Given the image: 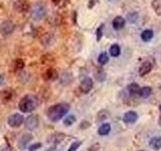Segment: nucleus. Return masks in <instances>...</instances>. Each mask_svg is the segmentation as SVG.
Segmentation results:
<instances>
[{
	"label": "nucleus",
	"instance_id": "1",
	"mask_svg": "<svg viewBox=\"0 0 161 151\" xmlns=\"http://www.w3.org/2000/svg\"><path fill=\"white\" fill-rule=\"evenodd\" d=\"M70 106L68 103H58L52 107H49L47 115V118L52 121V122H58L59 120H62L67 113L69 111Z\"/></svg>",
	"mask_w": 161,
	"mask_h": 151
},
{
	"label": "nucleus",
	"instance_id": "2",
	"mask_svg": "<svg viewBox=\"0 0 161 151\" xmlns=\"http://www.w3.org/2000/svg\"><path fill=\"white\" fill-rule=\"evenodd\" d=\"M39 100L34 95H25L18 103V108L22 113H31L38 107Z\"/></svg>",
	"mask_w": 161,
	"mask_h": 151
},
{
	"label": "nucleus",
	"instance_id": "3",
	"mask_svg": "<svg viewBox=\"0 0 161 151\" xmlns=\"http://www.w3.org/2000/svg\"><path fill=\"white\" fill-rule=\"evenodd\" d=\"M45 14H47V6L42 3H36L34 4L32 8H31V17L35 20V21H38V20H42Z\"/></svg>",
	"mask_w": 161,
	"mask_h": 151
},
{
	"label": "nucleus",
	"instance_id": "4",
	"mask_svg": "<svg viewBox=\"0 0 161 151\" xmlns=\"http://www.w3.org/2000/svg\"><path fill=\"white\" fill-rule=\"evenodd\" d=\"M7 123L11 128H18L24 123V118L21 114L15 113L9 116L7 119Z\"/></svg>",
	"mask_w": 161,
	"mask_h": 151
},
{
	"label": "nucleus",
	"instance_id": "5",
	"mask_svg": "<svg viewBox=\"0 0 161 151\" xmlns=\"http://www.w3.org/2000/svg\"><path fill=\"white\" fill-rule=\"evenodd\" d=\"M15 29V24L11 20H4L2 23L0 24V33L4 36L10 35Z\"/></svg>",
	"mask_w": 161,
	"mask_h": 151
},
{
	"label": "nucleus",
	"instance_id": "6",
	"mask_svg": "<svg viewBox=\"0 0 161 151\" xmlns=\"http://www.w3.org/2000/svg\"><path fill=\"white\" fill-rule=\"evenodd\" d=\"M38 124H39V121L36 115H30L24 120L25 128L29 131H33L36 129L38 127Z\"/></svg>",
	"mask_w": 161,
	"mask_h": 151
},
{
	"label": "nucleus",
	"instance_id": "7",
	"mask_svg": "<svg viewBox=\"0 0 161 151\" xmlns=\"http://www.w3.org/2000/svg\"><path fill=\"white\" fill-rule=\"evenodd\" d=\"M42 79L45 82H53L58 79V70L53 69V68H49L47 69L45 72L42 74Z\"/></svg>",
	"mask_w": 161,
	"mask_h": 151
},
{
	"label": "nucleus",
	"instance_id": "8",
	"mask_svg": "<svg viewBox=\"0 0 161 151\" xmlns=\"http://www.w3.org/2000/svg\"><path fill=\"white\" fill-rule=\"evenodd\" d=\"M93 80L91 78H85L82 80V82L80 84V90L83 94H88L91 92V90L93 89Z\"/></svg>",
	"mask_w": 161,
	"mask_h": 151
},
{
	"label": "nucleus",
	"instance_id": "9",
	"mask_svg": "<svg viewBox=\"0 0 161 151\" xmlns=\"http://www.w3.org/2000/svg\"><path fill=\"white\" fill-rule=\"evenodd\" d=\"M32 140V135L29 134V133H25L23 134L21 137L19 138L17 145H18V148L19 149H25L27 147V145L29 144L30 141Z\"/></svg>",
	"mask_w": 161,
	"mask_h": 151
},
{
	"label": "nucleus",
	"instance_id": "10",
	"mask_svg": "<svg viewBox=\"0 0 161 151\" xmlns=\"http://www.w3.org/2000/svg\"><path fill=\"white\" fill-rule=\"evenodd\" d=\"M138 119V115L135 111H128L126 112L124 117H123V121L126 124H134Z\"/></svg>",
	"mask_w": 161,
	"mask_h": 151
},
{
	"label": "nucleus",
	"instance_id": "11",
	"mask_svg": "<svg viewBox=\"0 0 161 151\" xmlns=\"http://www.w3.org/2000/svg\"><path fill=\"white\" fill-rule=\"evenodd\" d=\"M29 6L25 0H17V1L14 3V9L16 10L17 12H20V13L26 12Z\"/></svg>",
	"mask_w": 161,
	"mask_h": 151
},
{
	"label": "nucleus",
	"instance_id": "12",
	"mask_svg": "<svg viewBox=\"0 0 161 151\" xmlns=\"http://www.w3.org/2000/svg\"><path fill=\"white\" fill-rule=\"evenodd\" d=\"M149 146L153 150H159L161 149V136H153L149 140Z\"/></svg>",
	"mask_w": 161,
	"mask_h": 151
},
{
	"label": "nucleus",
	"instance_id": "13",
	"mask_svg": "<svg viewBox=\"0 0 161 151\" xmlns=\"http://www.w3.org/2000/svg\"><path fill=\"white\" fill-rule=\"evenodd\" d=\"M151 70H152V64L150 62H145L141 64V67L139 69V75L141 77H143V76L149 74L151 72Z\"/></svg>",
	"mask_w": 161,
	"mask_h": 151
},
{
	"label": "nucleus",
	"instance_id": "14",
	"mask_svg": "<svg viewBox=\"0 0 161 151\" xmlns=\"http://www.w3.org/2000/svg\"><path fill=\"white\" fill-rule=\"evenodd\" d=\"M113 27L116 30H120L122 29L125 26V19L122 16H117L113 19V22H112Z\"/></svg>",
	"mask_w": 161,
	"mask_h": 151
},
{
	"label": "nucleus",
	"instance_id": "15",
	"mask_svg": "<svg viewBox=\"0 0 161 151\" xmlns=\"http://www.w3.org/2000/svg\"><path fill=\"white\" fill-rule=\"evenodd\" d=\"M64 138V134H63V133H54L52 136H49L48 142L50 144H53V145H55V144L59 143Z\"/></svg>",
	"mask_w": 161,
	"mask_h": 151
},
{
	"label": "nucleus",
	"instance_id": "16",
	"mask_svg": "<svg viewBox=\"0 0 161 151\" xmlns=\"http://www.w3.org/2000/svg\"><path fill=\"white\" fill-rule=\"evenodd\" d=\"M110 131H111V125L109 123H104L99 127L98 134L101 136H106L110 133Z\"/></svg>",
	"mask_w": 161,
	"mask_h": 151
},
{
	"label": "nucleus",
	"instance_id": "17",
	"mask_svg": "<svg viewBox=\"0 0 161 151\" xmlns=\"http://www.w3.org/2000/svg\"><path fill=\"white\" fill-rule=\"evenodd\" d=\"M151 94H152V89H151L150 87H143V88H141L139 91L140 97L144 98V99L149 98Z\"/></svg>",
	"mask_w": 161,
	"mask_h": 151
},
{
	"label": "nucleus",
	"instance_id": "18",
	"mask_svg": "<svg viewBox=\"0 0 161 151\" xmlns=\"http://www.w3.org/2000/svg\"><path fill=\"white\" fill-rule=\"evenodd\" d=\"M128 92L131 94V95H137L139 94V91H140V87H139V85L138 84H136V83H132V84H130L128 86Z\"/></svg>",
	"mask_w": 161,
	"mask_h": 151
},
{
	"label": "nucleus",
	"instance_id": "19",
	"mask_svg": "<svg viewBox=\"0 0 161 151\" xmlns=\"http://www.w3.org/2000/svg\"><path fill=\"white\" fill-rule=\"evenodd\" d=\"M121 53V48L118 44H113V45H111V48H110V54L112 55V57L114 58H117L119 57Z\"/></svg>",
	"mask_w": 161,
	"mask_h": 151
},
{
	"label": "nucleus",
	"instance_id": "20",
	"mask_svg": "<svg viewBox=\"0 0 161 151\" xmlns=\"http://www.w3.org/2000/svg\"><path fill=\"white\" fill-rule=\"evenodd\" d=\"M153 37V31L151 29H146L141 33V38L144 42H149V40Z\"/></svg>",
	"mask_w": 161,
	"mask_h": 151
},
{
	"label": "nucleus",
	"instance_id": "21",
	"mask_svg": "<svg viewBox=\"0 0 161 151\" xmlns=\"http://www.w3.org/2000/svg\"><path fill=\"white\" fill-rule=\"evenodd\" d=\"M13 67H14V70H15V72H17V73L21 72V70H23V68H24V62H23L22 59H18L16 60H14Z\"/></svg>",
	"mask_w": 161,
	"mask_h": 151
},
{
	"label": "nucleus",
	"instance_id": "22",
	"mask_svg": "<svg viewBox=\"0 0 161 151\" xmlns=\"http://www.w3.org/2000/svg\"><path fill=\"white\" fill-rule=\"evenodd\" d=\"M152 7L154 9L155 13L161 17V0H153Z\"/></svg>",
	"mask_w": 161,
	"mask_h": 151
},
{
	"label": "nucleus",
	"instance_id": "23",
	"mask_svg": "<svg viewBox=\"0 0 161 151\" xmlns=\"http://www.w3.org/2000/svg\"><path fill=\"white\" fill-rule=\"evenodd\" d=\"M95 78L97 79V81H99V82H104L105 79H106L105 70H102V69L97 70V72H96V74H95Z\"/></svg>",
	"mask_w": 161,
	"mask_h": 151
},
{
	"label": "nucleus",
	"instance_id": "24",
	"mask_svg": "<svg viewBox=\"0 0 161 151\" xmlns=\"http://www.w3.org/2000/svg\"><path fill=\"white\" fill-rule=\"evenodd\" d=\"M53 34L47 33V34H44L43 37L42 38V43L43 45H49L50 43H53Z\"/></svg>",
	"mask_w": 161,
	"mask_h": 151
},
{
	"label": "nucleus",
	"instance_id": "25",
	"mask_svg": "<svg viewBox=\"0 0 161 151\" xmlns=\"http://www.w3.org/2000/svg\"><path fill=\"white\" fill-rule=\"evenodd\" d=\"M98 62L100 64H106L109 62V57L108 54L106 53H101L99 54V58H98Z\"/></svg>",
	"mask_w": 161,
	"mask_h": 151
},
{
	"label": "nucleus",
	"instance_id": "26",
	"mask_svg": "<svg viewBox=\"0 0 161 151\" xmlns=\"http://www.w3.org/2000/svg\"><path fill=\"white\" fill-rule=\"evenodd\" d=\"M75 121H77V119H75V116L74 115H69L64 120V126H68V127H69V126H72L73 124H75Z\"/></svg>",
	"mask_w": 161,
	"mask_h": 151
},
{
	"label": "nucleus",
	"instance_id": "27",
	"mask_svg": "<svg viewBox=\"0 0 161 151\" xmlns=\"http://www.w3.org/2000/svg\"><path fill=\"white\" fill-rule=\"evenodd\" d=\"M80 145H82V142H80V141H75V142H74L72 145L69 146L68 151H77L80 148Z\"/></svg>",
	"mask_w": 161,
	"mask_h": 151
},
{
	"label": "nucleus",
	"instance_id": "28",
	"mask_svg": "<svg viewBox=\"0 0 161 151\" xmlns=\"http://www.w3.org/2000/svg\"><path fill=\"white\" fill-rule=\"evenodd\" d=\"M42 143H34V144H31L29 145V151H35L39 148H42Z\"/></svg>",
	"mask_w": 161,
	"mask_h": 151
},
{
	"label": "nucleus",
	"instance_id": "29",
	"mask_svg": "<svg viewBox=\"0 0 161 151\" xmlns=\"http://www.w3.org/2000/svg\"><path fill=\"white\" fill-rule=\"evenodd\" d=\"M137 18H138V14L137 13H130L128 15V19H129L130 22H135L136 20H137Z\"/></svg>",
	"mask_w": 161,
	"mask_h": 151
},
{
	"label": "nucleus",
	"instance_id": "30",
	"mask_svg": "<svg viewBox=\"0 0 161 151\" xmlns=\"http://www.w3.org/2000/svg\"><path fill=\"white\" fill-rule=\"evenodd\" d=\"M103 27H104V25H101V26L97 29V40L98 42L101 39V37H102V35H103Z\"/></svg>",
	"mask_w": 161,
	"mask_h": 151
},
{
	"label": "nucleus",
	"instance_id": "31",
	"mask_svg": "<svg viewBox=\"0 0 161 151\" xmlns=\"http://www.w3.org/2000/svg\"><path fill=\"white\" fill-rule=\"evenodd\" d=\"M99 148H100V144L99 143H95L89 148V151H98Z\"/></svg>",
	"mask_w": 161,
	"mask_h": 151
},
{
	"label": "nucleus",
	"instance_id": "32",
	"mask_svg": "<svg viewBox=\"0 0 161 151\" xmlns=\"http://www.w3.org/2000/svg\"><path fill=\"white\" fill-rule=\"evenodd\" d=\"M5 82V78H4V76L2 74H0V86H2Z\"/></svg>",
	"mask_w": 161,
	"mask_h": 151
},
{
	"label": "nucleus",
	"instance_id": "33",
	"mask_svg": "<svg viewBox=\"0 0 161 151\" xmlns=\"http://www.w3.org/2000/svg\"><path fill=\"white\" fill-rule=\"evenodd\" d=\"M0 151H13L11 147H9V146H7V147H4L3 149H1Z\"/></svg>",
	"mask_w": 161,
	"mask_h": 151
},
{
	"label": "nucleus",
	"instance_id": "34",
	"mask_svg": "<svg viewBox=\"0 0 161 151\" xmlns=\"http://www.w3.org/2000/svg\"><path fill=\"white\" fill-rule=\"evenodd\" d=\"M159 125H160V126H161V117H160V118H159Z\"/></svg>",
	"mask_w": 161,
	"mask_h": 151
},
{
	"label": "nucleus",
	"instance_id": "35",
	"mask_svg": "<svg viewBox=\"0 0 161 151\" xmlns=\"http://www.w3.org/2000/svg\"><path fill=\"white\" fill-rule=\"evenodd\" d=\"M159 111H160V113H161V105L159 106Z\"/></svg>",
	"mask_w": 161,
	"mask_h": 151
},
{
	"label": "nucleus",
	"instance_id": "36",
	"mask_svg": "<svg viewBox=\"0 0 161 151\" xmlns=\"http://www.w3.org/2000/svg\"><path fill=\"white\" fill-rule=\"evenodd\" d=\"M139 151H145V150H139Z\"/></svg>",
	"mask_w": 161,
	"mask_h": 151
},
{
	"label": "nucleus",
	"instance_id": "37",
	"mask_svg": "<svg viewBox=\"0 0 161 151\" xmlns=\"http://www.w3.org/2000/svg\"><path fill=\"white\" fill-rule=\"evenodd\" d=\"M160 89H161V85H160Z\"/></svg>",
	"mask_w": 161,
	"mask_h": 151
}]
</instances>
